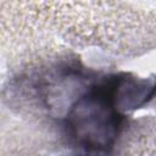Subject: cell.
Masks as SVG:
<instances>
[{"mask_svg":"<svg viewBox=\"0 0 156 156\" xmlns=\"http://www.w3.org/2000/svg\"><path fill=\"white\" fill-rule=\"evenodd\" d=\"M117 127V117L107 99L89 96L77 102L72 113V128L85 145L101 147L110 144Z\"/></svg>","mask_w":156,"mask_h":156,"instance_id":"obj_1","label":"cell"}]
</instances>
